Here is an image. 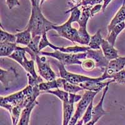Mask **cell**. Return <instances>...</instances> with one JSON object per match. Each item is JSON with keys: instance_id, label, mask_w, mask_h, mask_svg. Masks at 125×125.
<instances>
[{"instance_id": "1", "label": "cell", "mask_w": 125, "mask_h": 125, "mask_svg": "<svg viewBox=\"0 0 125 125\" xmlns=\"http://www.w3.org/2000/svg\"><path fill=\"white\" fill-rule=\"evenodd\" d=\"M71 12V16L69 19L67 20L64 24L60 26L54 25L53 30H55L58 34L59 36L64 38L70 40L73 43H78V44L84 45L82 40H81L78 33V30L72 27L73 23L77 22L78 23L80 20V16L81 14V11L79 8H70L65 13H68Z\"/></svg>"}, {"instance_id": "2", "label": "cell", "mask_w": 125, "mask_h": 125, "mask_svg": "<svg viewBox=\"0 0 125 125\" xmlns=\"http://www.w3.org/2000/svg\"><path fill=\"white\" fill-rule=\"evenodd\" d=\"M40 6H32L31 16L26 27V30L31 32L33 37L36 36H41L43 33L52 30L53 26L55 25L54 23L46 18L42 13Z\"/></svg>"}, {"instance_id": "3", "label": "cell", "mask_w": 125, "mask_h": 125, "mask_svg": "<svg viewBox=\"0 0 125 125\" xmlns=\"http://www.w3.org/2000/svg\"><path fill=\"white\" fill-rule=\"evenodd\" d=\"M40 55L50 56L60 61L62 64L65 65L78 64L81 65L82 61L86 58V51L84 53H63L58 50H54V52H44L41 51Z\"/></svg>"}, {"instance_id": "4", "label": "cell", "mask_w": 125, "mask_h": 125, "mask_svg": "<svg viewBox=\"0 0 125 125\" xmlns=\"http://www.w3.org/2000/svg\"><path fill=\"white\" fill-rule=\"evenodd\" d=\"M55 64L58 68L59 73H60V77L65 80H66L68 82L71 83L73 84L79 85L81 83L86 82L88 81H95V80H102V81H105L107 80V78L105 77L102 76L98 77V78H93V77L86 76L84 75H81V74H78L76 73H73L67 71L65 68V66L62 64L60 61H55Z\"/></svg>"}, {"instance_id": "5", "label": "cell", "mask_w": 125, "mask_h": 125, "mask_svg": "<svg viewBox=\"0 0 125 125\" xmlns=\"http://www.w3.org/2000/svg\"><path fill=\"white\" fill-rule=\"evenodd\" d=\"M91 6H81V14L80 16V20L78 23L79 24L78 33L79 35L82 40L84 45H88L90 42L91 36L87 31V24L90 18H91Z\"/></svg>"}, {"instance_id": "6", "label": "cell", "mask_w": 125, "mask_h": 125, "mask_svg": "<svg viewBox=\"0 0 125 125\" xmlns=\"http://www.w3.org/2000/svg\"><path fill=\"white\" fill-rule=\"evenodd\" d=\"M82 96L76 94H70V98L67 101L62 102V125H68L70 120L74 113V104L78 103Z\"/></svg>"}, {"instance_id": "7", "label": "cell", "mask_w": 125, "mask_h": 125, "mask_svg": "<svg viewBox=\"0 0 125 125\" xmlns=\"http://www.w3.org/2000/svg\"><path fill=\"white\" fill-rule=\"evenodd\" d=\"M109 85H107L105 88L103 89V92L102 96L100 99V101L98 102L95 106H93L92 111V118L91 120L88 122V123L85 124L84 125H95V124L98 122L103 116L107 115V112L103 108V103L104 98H105L106 94L109 90Z\"/></svg>"}, {"instance_id": "8", "label": "cell", "mask_w": 125, "mask_h": 125, "mask_svg": "<svg viewBox=\"0 0 125 125\" xmlns=\"http://www.w3.org/2000/svg\"><path fill=\"white\" fill-rule=\"evenodd\" d=\"M41 55L36 54L34 61L38 66L39 73L41 78L46 81H53L56 78L55 73L51 68L50 64L46 61H43L40 58Z\"/></svg>"}, {"instance_id": "9", "label": "cell", "mask_w": 125, "mask_h": 125, "mask_svg": "<svg viewBox=\"0 0 125 125\" xmlns=\"http://www.w3.org/2000/svg\"><path fill=\"white\" fill-rule=\"evenodd\" d=\"M125 67V56H119L117 58L109 61L106 68L104 71L102 76L107 79H111L113 74L124 70Z\"/></svg>"}, {"instance_id": "10", "label": "cell", "mask_w": 125, "mask_h": 125, "mask_svg": "<svg viewBox=\"0 0 125 125\" xmlns=\"http://www.w3.org/2000/svg\"><path fill=\"white\" fill-rule=\"evenodd\" d=\"M98 93L99 92H94V91L86 90L84 94L82 96L81 100L77 103L76 109V111L74 114L78 116L80 119L82 118L86 108H88L90 103L94 100V98L96 96Z\"/></svg>"}, {"instance_id": "11", "label": "cell", "mask_w": 125, "mask_h": 125, "mask_svg": "<svg viewBox=\"0 0 125 125\" xmlns=\"http://www.w3.org/2000/svg\"><path fill=\"white\" fill-rule=\"evenodd\" d=\"M86 58H90L93 60L95 62L96 68L101 69V70H105L109 64V61H108L104 56L101 49L96 50L90 49L86 51Z\"/></svg>"}, {"instance_id": "12", "label": "cell", "mask_w": 125, "mask_h": 125, "mask_svg": "<svg viewBox=\"0 0 125 125\" xmlns=\"http://www.w3.org/2000/svg\"><path fill=\"white\" fill-rule=\"evenodd\" d=\"M113 82H115L113 80H111L109 81H107V82H104V81H102V80L88 81L81 83L79 84V86L82 87L83 90H87V91L100 92L107 85Z\"/></svg>"}, {"instance_id": "13", "label": "cell", "mask_w": 125, "mask_h": 125, "mask_svg": "<svg viewBox=\"0 0 125 125\" xmlns=\"http://www.w3.org/2000/svg\"><path fill=\"white\" fill-rule=\"evenodd\" d=\"M17 78L18 73L14 68H11L9 70H5L1 68L0 81L5 89H8L10 84Z\"/></svg>"}, {"instance_id": "14", "label": "cell", "mask_w": 125, "mask_h": 125, "mask_svg": "<svg viewBox=\"0 0 125 125\" xmlns=\"http://www.w3.org/2000/svg\"><path fill=\"white\" fill-rule=\"evenodd\" d=\"M66 80L62 78H59L58 79L53 80V81L42 82L38 85V88L41 93L46 92L49 90H52L53 89H58L62 88L63 84Z\"/></svg>"}, {"instance_id": "15", "label": "cell", "mask_w": 125, "mask_h": 125, "mask_svg": "<svg viewBox=\"0 0 125 125\" xmlns=\"http://www.w3.org/2000/svg\"><path fill=\"white\" fill-rule=\"evenodd\" d=\"M101 49L104 56L108 61H110L119 57L118 50L115 48V47L111 45L106 40H103L101 45Z\"/></svg>"}, {"instance_id": "16", "label": "cell", "mask_w": 125, "mask_h": 125, "mask_svg": "<svg viewBox=\"0 0 125 125\" xmlns=\"http://www.w3.org/2000/svg\"><path fill=\"white\" fill-rule=\"evenodd\" d=\"M38 104V102L37 101V100L30 103L23 110L21 116H20V120L16 125H29L31 112L34 107Z\"/></svg>"}, {"instance_id": "17", "label": "cell", "mask_w": 125, "mask_h": 125, "mask_svg": "<svg viewBox=\"0 0 125 125\" xmlns=\"http://www.w3.org/2000/svg\"><path fill=\"white\" fill-rule=\"evenodd\" d=\"M124 21H125V0H124L123 6L118 10V11L117 12L116 14H115V16L110 21L109 24H108V33H109L115 26Z\"/></svg>"}, {"instance_id": "18", "label": "cell", "mask_w": 125, "mask_h": 125, "mask_svg": "<svg viewBox=\"0 0 125 125\" xmlns=\"http://www.w3.org/2000/svg\"><path fill=\"white\" fill-rule=\"evenodd\" d=\"M20 48L16 43H0V57H9Z\"/></svg>"}, {"instance_id": "19", "label": "cell", "mask_w": 125, "mask_h": 125, "mask_svg": "<svg viewBox=\"0 0 125 125\" xmlns=\"http://www.w3.org/2000/svg\"><path fill=\"white\" fill-rule=\"evenodd\" d=\"M125 28V21L122 22L121 23L117 24L115 26L111 31L108 33V36L106 38V40L109 42L112 46H115L116 40L118 36L121 33V31Z\"/></svg>"}, {"instance_id": "20", "label": "cell", "mask_w": 125, "mask_h": 125, "mask_svg": "<svg viewBox=\"0 0 125 125\" xmlns=\"http://www.w3.org/2000/svg\"><path fill=\"white\" fill-rule=\"evenodd\" d=\"M16 44L28 46L33 38L32 34L29 30H24V31L16 33Z\"/></svg>"}, {"instance_id": "21", "label": "cell", "mask_w": 125, "mask_h": 125, "mask_svg": "<svg viewBox=\"0 0 125 125\" xmlns=\"http://www.w3.org/2000/svg\"><path fill=\"white\" fill-rule=\"evenodd\" d=\"M103 40L101 34V30H98L95 34L91 36L88 46L92 50H101V45Z\"/></svg>"}, {"instance_id": "22", "label": "cell", "mask_w": 125, "mask_h": 125, "mask_svg": "<svg viewBox=\"0 0 125 125\" xmlns=\"http://www.w3.org/2000/svg\"><path fill=\"white\" fill-rule=\"evenodd\" d=\"M34 62L35 61L33 60H28L26 56H25L21 66L25 70V71H26L27 73L31 74L33 78H38L39 76L36 74L34 69Z\"/></svg>"}, {"instance_id": "23", "label": "cell", "mask_w": 125, "mask_h": 125, "mask_svg": "<svg viewBox=\"0 0 125 125\" xmlns=\"http://www.w3.org/2000/svg\"><path fill=\"white\" fill-rule=\"evenodd\" d=\"M26 47H20V48L15 51L8 58L14 60L16 62H17L18 64L21 66L23 64V61L26 56Z\"/></svg>"}, {"instance_id": "24", "label": "cell", "mask_w": 125, "mask_h": 125, "mask_svg": "<svg viewBox=\"0 0 125 125\" xmlns=\"http://www.w3.org/2000/svg\"><path fill=\"white\" fill-rule=\"evenodd\" d=\"M0 43H16V38L15 34H11L5 30L1 24L0 31Z\"/></svg>"}, {"instance_id": "25", "label": "cell", "mask_w": 125, "mask_h": 125, "mask_svg": "<svg viewBox=\"0 0 125 125\" xmlns=\"http://www.w3.org/2000/svg\"><path fill=\"white\" fill-rule=\"evenodd\" d=\"M46 93L56 96L57 98L62 101V103L68 101L69 98H70V93H67L64 90H61L60 88L56 89L54 90H49Z\"/></svg>"}, {"instance_id": "26", "label": "cell", "mask_w": 125, "mask_h": 125, "mask_svg": "<svg viewBox=\"0 0 125 125\" xmlns=\"http://www.w3.org/2000/svg\"><path fill=\"white\" fill-rule=\"evenodd\" d=\"M62 89L64 91H66L67 93L70 94H76L79 91L83 90L82 87H81L80 86L73 84L67 81L66 80L63 84Z\"/></svg>"}, {"instance_id": "27", "label": "cell", "mask_w": 125, "mask_h": 125, "mask_svg": "<svg viewBox=\"0 0 125 125\" xmlns=\"http://www.w3.org/2000/svg\"><path fill=\"white\" fill-rule=\"evenodd\" d=\"M41 38V36H36L34 37H33L31 40V42L28 46V48L30 49L36 54H40V49H39V46H40V42Z\"/></svg>"}, {"instance_id": "28", "label": "cell", "mask_w": 125, "mask_h": 125, "mask_svg": "<svg viewBox=\"0 0 125 125\" xmlns=\"http://www.w3.org/2000/svg\"><path fill=\"white\" fill-rule=\"evenodd\" d=\"M81 66L82 67L83 70L87 71H92L95 68H96L95 62L90 58H86L83 60Z\"/></svg>"}, {"instance_id": "29", "label": "cell", "mask_w": 125, "mask_h": 125, "mask_svg": "<svg viewBox=\"0 0 125 125\" xmlns=\"http://www.w3.org/2000/svg\"><path fill=\"white\" fill-rule=\"evenodd\" d=\"M93 100L90 103L88 108L86 109L85 112L83 114L81 119H83L84 125L88 123V122H90L92 118V111H93Z\"/></svg>"}, {"instance_id": "30", "label": "cell", "mask_w": 125, "mask_h": 125, "mask_svg": "<svg viewBox=\"0 0 125 125\" xmlns=\"http://www.w3.org/2000/svg\"><path fill=\"white\" fill-rule=\"evenodd\" d=\"M103 2V0H82V1L76 6H71V8H78L81 6H91L101 4Z\"/></svg>"}, {"instance_id": "31", "label": "cell", "mask_w": 125, "mask_h": 125, "mask_svg": "<svg viewBox=\"0 0 125 125\" xmlns=\"http://www.w3.org/2000/svg\"><path fill=\"white\" fill-rule=\"evenodd\" d=\"M111 80H113L115 82L119 84H125V70L113 74L111 77Z\"/></svg>"}, {"instance_id": "32", "label": "cell", "mask_w": 125, "mask_h": 125, "mask_svg": "<svg viewBox=\"0 0 125 125\" xmlns=\"http://www.w3.org/2000/svg\"><path fill=\"white\" fill-rule=\"evenodd\" d=\"M102 4H98L93 6L91 9V11H90V13H91V17H93L96 13L100 11V10H102Z\"/></svg>"}, {"instance_id": "33", "label": "cell", "mask_w": 125, "mask_h": 125, "mask_svg": "<svg viewBox=\"0 0 125 125\" xmlns=\"http://www.w3.org/2000/svg\"><path fill=\"white\" fill-rule=\"evenodd\" d=\"M6 4L9 10H12L16 6H20V3L19 0H6Z\"/></svg>"}, {"instance_id": "34", "label": "cell", "mask_w": 125, "mask_h": 125, "mask_svg": "<svg viewBox=\"0 0 125 125\" xmlns=\"http://www.w3.org/2000/svg\"><path fill=\"white\" fill-rule=\"evenodd\" d=\"M79 119H80V118H78V116H76L75 114H74L72 118H71V120H70L68 125H75L76 124L77 121H78Z\"/></svg>"}, {"instance_id": "35", "label": "cell", "mask_w": 125, "mask_h": 125, "mask_svg": "<svg viewBox=\"0 0 125 125\" xmlns=\"http://www.w3.org/2000/svg\"><path fill=\"white\" fill-rule=\"evenodd\" d=\"M112 0H103V8H102V11L104 12L106 10L107 6H108V4L111 3Z\"/></svg>"}, {"instance_id": "36", "label": "cell", "mask_w": 125, "mask_h": 125, "mask_svg": "<svg viewBox=\"0 0 125 125\" xmlns=\"http://www.w3.org/2000/svg\"><path fill=\"white\" fill-rule=\"evenodd\" d=\"M31 6H41V0H30Z\"/></svg>"}, {"instance_id": "37", "label": "cell", "mask_w": 125, "mask_h": 125, "mask_svg": "<svg viewBox=\"0 0 125 125\" xmlns=\"http://www.w3.org/2000/svg\"><path fill=\"white\" fill-rule=\"evenodd\" d=\"M82 0H71V6H76L80 4Z\"/></svg>"}, {"instance_id": "38", "label": "cell", "mask_w": 125, "mask_h": 125, "mask_svg": "<svg viewBox=\"0 0 125 125\" xmlns=\"http://www.w3.org/2000/svg\"><path fill=\"white\" fill-rule=\"evenodd\" d=\"M75 125H84V123H83V119H81H81H79V120L77 121L76 124Z\"/></svg>"}, {"instance_id": "39", "label": "cell", "mask_w": 125, "mask_h": 125, "mask_svg": "<svg viewBox=\"0 0 125 125\" xmlns=\"http://www.w3.org/2000/svg\"><path fill=\"white\" fill-rule=\"evenodd\" d=\"M45 1H46V0H41V3H40V4H41V6L42 5V4L44 3V2Z\"/></svg>"}, {"instance_id": "40", "label": "cell", "mask_w": 125, "mask_h": 125, "mask_svg": "<svg viewBox=\"0 0 125 125\" xmlns=\"http://www.w3.org/2000/svg\"></svg>"}]
</instances>
